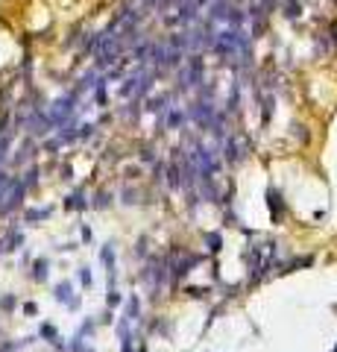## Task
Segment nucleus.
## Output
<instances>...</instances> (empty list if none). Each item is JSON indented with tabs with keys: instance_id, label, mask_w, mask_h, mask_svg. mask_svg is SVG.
<instances>
[{
	"instance_id": "1",
	"label": "nucleus",
	"mask_w": 337,
	"mask_h": 352,
	"mask_svg": "<svg viewBox=\"0 0 337 352\" xmlns=\"http://www.w3.org/2000/svg\"><path fill=\"white\" fill-rule=\"evenodd\" d=\"M53 296H56L59 303H65L68 308H80V296H73V285L70 282H59Z\"/></svg>"
},
{
	"instance_id": "2",
	"label": "nucleus",
	"mask_w": 337,
	"mask_h": 352,
	"mask_svg": "<svg viewBox=\"0 0 337 352\" xmlns=\"http://www.w3.org/2000/svg\"><path fill=\"white\" fill-rule=\"evenodd\" d=\"M53 214V206H44V209H27V223H35V220H47Z\"/></svg>"
},
{
	"instance_id": "3",
	"label": "nucleus",
	"mask_w": 337,
	"mask_h": 352,
	"mask_svg": "<svg viewBox=\"0 0 337 352\" xmlns=\"http://www.w3.org/2000/svg\"><path fill=\"white\" fill-rule=\"evenodd\" d=\"M3 241H6V253H15V249H21V244H23V235L18 232V229H12V232L6 235Z\"/></svg>"
},
{
	"instance_id": "4",
	"label": "nucleus",
	"mask_w": 337,
	"mask_h": 352,
	"mask_svg": "<svg viewBox=\"0 0 337 352\" xmlns=\"http://www.w3.org/2000/svg\"><path fill=\"white\" fill-rule=\"evenodd\" d=\"M47 267H50V261H47V258H35V264H33V279H35V282H44V279H47Z\"/></svg>"
},
{
	"instance_id": "5",
	"label": "nucleus",
	"mask_w": 337,
	"mask_h": 352,
	"mask_svg": "<svg viewBox=\"0 0 337 352\" xmlns=\"http://www.w3.org/2000/svg\"><path fill=\"white\" fill-rule=\"evenodd\" d=\"M88 203H85V197H82V191H76V194H70L68 199H65V209L68 211H80V209H85Z\"/></svg>"
},
{
	"instance_id": "6",
	"label": "nucleus",
	"mask_w": 337,
	"mask_h": 352,
	"mask_svg": "<svg viewBox=\"0 0 337 352\" xmlns=\"http://www.w3.org/2000/svg\"><path fill=\"white\" fill-rule=\"evenodd\" d=\"M38 335H41L44 340H50V343H56V340H59V332H56V326H53V323H41Z\"/></svg>"
},
{
	"instance_id": "7",
	"label": "nucleus",
	"mask_w": 337,
	"mask_h": 352,
	"mask_svg": "<svg viewBox=\"0 0 337 352\" xmlns=\"http://www.w3.org/2000/svg\"><path fill=\"white\" fill-rule=\"evenodd\" d=\"M15 305H18L15 293H6V296L0 299V311H3V314H12V311H15Z\"/></svg>"
},
{
	"instance_id": "8",
	"label": "nucleus",
	"mask_w": 337,
	"mask_h": 352,
	"mask_svg": "<svg viewBox=\"0 0 337 352\" xmlns=\"http://www.w3.org/2000/svg\"><path fill=\"white\" fill-rule=\"evenodd\" d=\"M138 296H132V299H129L126 303V320H138Z\"/></svg>"
},
{
	"instance_id": "9",
	"label": "nucleus",
	"mask_w": 337,
	"mask_h": 352,
	"mask_svg": "<svg viewBox=\"0 0 337 352\" xmlns=\"http://www.w3.org/2000/svg\"><path fill=\"white\" fill-rule=\"evenodd\" d=\"M270 209H273V217H279L281 214V199H279L276 191H270Z\"/></svg>"
},
{
	"instance_id": "10",
	"label": "nucleus",
	"mask_w": 337,
	"mask_h": 352,
	"mask_svg": "<svg viewBox=\"0 0 337 352\" xmlns=\"http://www.w3.org/2000/svg\"><path fill=\"white\" fill-rule=\"evenodd\" d=\"M103 261H106V267H109V270H115V249H112V244H106V249H103Z\"/></svg>"
},
{
	"instance_id": "11",
	"label": "nucleus",
	"mask_w": 337,
	"mask_h": 352,
	"mask_svg": "<svg viewBox=\"0 0 337 352\" xmlns=\"http://www.w3.org/2000/svg\"><path fill=\"white\" fill-rule=\"evenodd\" d=\"M205 241H209V249H211V253H220V235H217V232L205 235Z\"/></svg>"
},
{
	"instance_id": "12",
	"label": "nucleus",
	"mask_w": 337,
	"mask_h": 352,
	"mask_svg": "<svg viewBox=\"0 0 337 352\" xmlns=\"http://www.w3.org/2000/svg\"><path fill=\"white\" fill-rule=\"evenodd\" d=\"M27 188H35V182H38V167H33V170H27V179H21Z\"/></svg>"
},
{
	"instance_id": "13",
	"label": "nucleus",
	"mask_w": 337,
	"mask_h": 352,
	"mask_svg": "<svg viewBox=\"0 0 337 352\" xmlns=\"http://www.w3.org/2000/svg\"><path fill=\"white\" fill-rule=\"evenodd\" d=\"M109 203H112V197H109V194H97V199H94V209H106Z\"/></svg>"
},
{
	"instance_id": "14",
	"label": "nucleus",
	"mask_w": 337,
	"mask_h": 352,
	"mask_svg": "<svg viewBox=\"0 0 337 352\" xmlns=\"http://www.w3.org/2000/svg\"><path fill=\"white\" fill-rule=\"evenodd\" d=\"M80 282L85 285V288H91V270L88 267H80Z\"/></svg>"
},
{
	"instance_id": "15",
	"label": "nucleus",
	"mask_w": 337,
	"mask_h": 352,
	"mask_svg": "<svg viewBox=\"0 0 337 352\" xmlns=\"http://www.w3.org/2000/svg\"><path fill=\"white\" fill-rule=\"evenodd\" d=\"M23 314H27V317H35V314H38V305H35V303H27V305H23Z\"/></svg>"
},
{
	"instance_id": "16",
	"label": "nucleus",
	"mask_w": 337,
	"mask_h": 352,
	"mask_svg": "<svg viewBox=\"0 0 337 352\" xmlns=\"http://www.w3.org/2000/svg\"><path fill=\"white\" fill-rule=\"evenodd\" d=\"M106 303H109V308H112V305H117V303H120V293H115V291H112L109 296H106Z\"/></svg>"
},
{
	"instance_id": "17",
	"label": "nucleus",
	"mask_w": 337,
	"mask_h": 352,
	"mask_svg": "<svg viewBox=\"0 0 337 352\" xmlns=\"http://www.w3.org/2000/svg\"><path fill=\"white\" fill-rule=\"evenodd\" d=\"M191 293H194V296H205L209 291H205V288H191Z\"/></svg>"
},
{
	"instance_id": "18",
	"label": "nucleus",
	"mask_w": 337,
	"mask_h": 352,
	"mask_svg": "<svg viewBox=\"0 0 337 352\" xmlns=\"http://www.w3.org/2000/svg\"><path fill=\"white\" fill-rule=\"evenodd\" d=\"M3 249H6V241H0V253H3Z\"/></svg>"
},
{
	"instance_id": "19",
	"label": "nucleus",
	"mask_w": 337,
	"mask_h": 352,
	"mask_svg": "<svg viewBox=\"0 0 337 352\" xmlns=\"http://www.w3.org/2000/svg\"><path fill=\"white\" fill-rule=\"evenodd\" d=\"M82 352H94V349H91V346H88V349H82Z\"/></svg>"
},
{
	"instance_id": "20",
	"label": "nucleus",
	"mask_w": 337,
	"mask_h": 352,
	"mask_svg": "<svg viewBox=\"0 0 337 352\" xmlns=\"http://www.w3.org/2000/svg\"><path fill=\"white\" fill-rule=\"evenodd\" d=\"M334 352H337V346H334Z\"/></svg>"
}]
</instances>
